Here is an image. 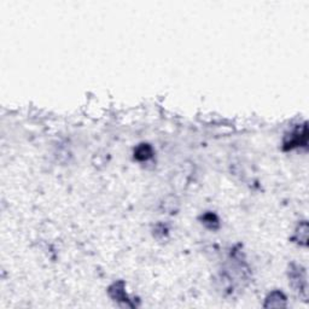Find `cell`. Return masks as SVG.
I'll return each mask as SVG.
<instances>
[{
  "label": "cell",
  "instance_id": "obj_1",
  "mask_svg": "<svg viewBox=\"0 0 309 309\" xmlns=\"http://www.w3.org/2000/svg\"><path fill=\"white\" fill-rule=\"evenodd\" d=\"M289 279L292 289L300 295V297L303 301L308 299V280L307 272L305 267L297 264H291L289 267Z\"/></svg>",
  "mask_w": 309,
  "mask_h": 309
},
{
  "label": "cell",
  "instance_id": "obj_2",
  "mask_svg": "<svg viewBox=\"0 0 309 309\" xmlns=\"http://www.w3.org/2000/svg\"><path fill=\"white\" fill-rule=\"evenodd\" d=\"M308 144V128L307 124H303L296 130L292 131L284 139V150H292L299 146H307Z\"/></svg>",
  "mask_w": 309,
  "mask_h": 309
},
{
  "label": "cell",
  "instance_id": "obj_3",
  "mask_svg": "<svg viewBox=\"0 0 309 309\" xmlns=\"http://www.w3.org/2000/svg\"><path fill=\"white\" fill-rule=\"evenodd\" d=\"M108 292H109V296H110L114 301H116V302L124 303V305L127 306V307H134V306H135L131 302V300L128 299L127 294H126L125 281L120 280V281H116V283H114L113 285L109 288Z\"/></svg>",
  "mask_w": 309,
  "mask_h": 309
},
{
  "label": "cell",
  "instance_id": "obj_4",
  "mask_svg": "<svg viewBox=\"0 0 309 309\" xmlns=\"http://www.w3.org/2000/svg\"><path fill=\"white\" fill-rule=\"evenodd\" d=\"M266 308H283L286 307V297L281 291H273L267 296L265 302Z\"/></svg>",
  "mask_w": 309,
  "mask_h": 309
},
{
  "label": "cell",
  "instance_id": "obj_5",
  "mask_svg": "<svg viewBox=\"0 0 309 309\" xmlns=\"http://www.w3.org/2000/svg\"><path fill=\"white\" fill-rule=\"evenodd\" d=\"M294 240H296L297 244H300L301 247H307L308 245V223L307 221H302L300 222L299 227H297L296 232H295V237L292 238Z\"/></svg>",
  "mask_w": 309,
  "mask_h": 309
},
{
  "label": "cell",
  "instance_id": "obj_6",
  "mask_svg": "<svg viewBox=\"0 0 309 309\" xmlns=\"http://www.w3.org/2000/svg\"><path fill=\"white\" fill-rule=\"evenodd\" d=\"M152 155H154V150L149 144H140L134 150V158L136 161H147L152 157Z\"/></svg>",
  "mask_w": 309,
  "mask_h": 309
},
{
  "label": "cell",
  "instance_id": "obj_7",
  "mask_svg": "<svg viewBox=\"0 0 309 309\" xmlns=\"http://www.w3.org/2000/svg\"><path fill=\"white\" fill-rule=\"evenodd\" d=\"M201 220L203 222V225L210 229H217L219 227V219L214 213H206L201 218Z\"/></svg>",
  "mask_w": 309,
  "mask_h": 309
}]
</instances>
